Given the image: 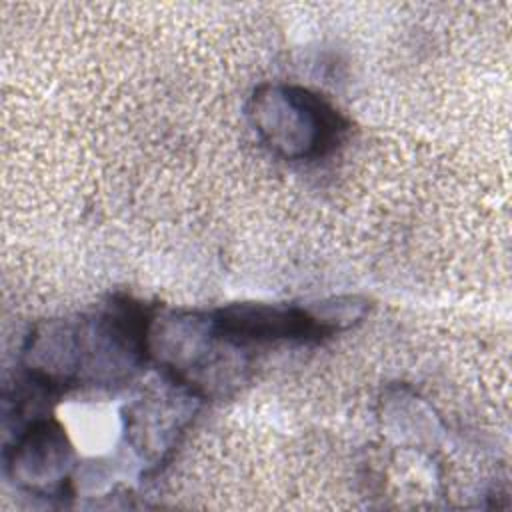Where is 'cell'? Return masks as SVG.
Listing matches in <instances>:
<instances>
[{"label": "cell", "mask_w": 512, "mask_h": 512, "mask_svg": "<svg viewBox=\"0 0 512 512\" xmlns=\"http://www.w3.org/2000/svg\"><path fill=\"white\" fill-rule=\"evenodd\" d=\"M250 116L264 144L288 160L322 158L348 130V120L328 100L302 86L258 88Z\"/></svg>", "instance_id": "1"}, {"label": "cell", "mask_w": 512, "mask_h": 512, "mask_svg": "<svg viewBox=\"0 0 512 512\" xmlns=\"http://www.w3.org/2000/svg\"><path fill=\"white\" fill-rule=\"evenodd\" d=\"M348 298L346 304H324V314L296 304H232L210 312L218 334L248 352L250 346L298 342L316 344L362 318L364 304Z\"/></svg>", "instance_id": "2"}, {"label": "cell", "mask_w": 512, "mask_h": 512, "mask_svg": "<svg viewBox=\"0 0 512 512\" xmlns=\"http://www.w3.org/2000/svg\"><path fill=\"white\" fill-rule=\"evenodd\" d=\"M70 444L62 426L50 418L28 422L6 448L4 462L8 474L32 494H64L68 484Z\"/></svg>", "instance_id": "3"}]
</instances>
